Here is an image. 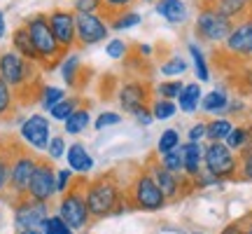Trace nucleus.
Wrapping results in <instances>:
<instances>
[{
	"instance_id": "nucleus-44",
	"label": "nucleus",
	"mask_w": 252,
	"mask_h": 234,
	"mask_svg": "<svg viewBox=\"0 0 252 234\" xmlns=\"http://www.w3.org/2000/svg\"><path fill=\"white\" fill-rule=\"evenodd\" d=\"M122 122V117L117 115V113H100L98 117H96V122H94V126L98 129V131H103V129H108V126H115Z\"/></svg>"
},
{
	"instance_id": "nucleus-47",
	"label": "nucleus",
	"mask_w": 252,
	"mask_h": 234,
	"mask_svg": "<svg viewBox=\"0 0 252 234\" xmlns=\"http://www.w3.org/2000/svg\"><path fill=\"white\" fill-rule=\"evenodd\" d=\"M135 119H138L140 124H150V122L154 119V117H152V110H150V108L138 110V113H135Z\"/></svg>"
},
{
	"instance_id": "nucleus-30",
	"label": "nucleus",
	"mask_w": 252,
	"mask_h": 234,
	"mask_svg": "<svg viewBox=\"0 0 252 234\" xmlns=\"http://www.w3.org/2000/svg\"><path fill=\"white\" fill-rule=\"evenodd\" d=\"M250 136H252V131L248 126H236V129H231V134L226 136L224 145L229 150H243L245 145H250Z\"/></svg>"
},
{
	"instance_id": "nucleus-46",
	"label": "nucleus",
	"mask_w": 252,
	"mask_h": 234,
	"mask_svg": "<svg viewBox=\"0 0 252 234\" xmlns=\"http://www.w3.org/2000/svg\"><path fill=\"white\" fill-rule=\"evenodd\" d=\"M203 136H206V122H196L189 129V143H198Z\"/></svg>"
},
{
	"instance_id": "nucleus-52",
	"label": "nucleus",
	"mask_w": 252,
	"mask_h": 234,
	"mask_svg": "<svg viewBox=\"0 0 252 234\" xmlns=\"http://www.w3.org/2000/svg\"><path fill=\"white\" fill-rule=\"evenodd\" d=\"M243 232H245V234H252V223H248V225H243Z\"/></svg>"
},
{
	"instance_id": "nucleus-50",
	"label": "nucleus",
	"mask_w": 252,
	"mask_h": 234,
	"mask_svg": "<svg viewBox=\"0 0 252 234\" xmlns=\"http://www.w3.org/2000/svg\"><path fill=\"white\" fill-rule=\"evenodd\" d=\"M138 49H140V54H143V56H150V52H152V47H150V45H140Z\"/></svg>"
},
{
	"instance_id": "nucleus-4",
	"label": "nucleus",
	"mask_w": 252,
	"mask_h": 234,
	"mask_svg": "<svg viewBox=\"0 0 252 234\" xmlns=\"http://www.w3.org/2000/svg\"><path fill=\"white\" fill-rule=\"evenodd\" d=\"M24 26H26L28 36H31L33 45H35L37 56H40V68H45V71L56 68L61 63V59L65 56V52L56 42L54 33L49 28V21H47V14H33V17H28L24 21Z\"/></svg>"
},
{
	"instance_id": "nucleus-13",
	"label": "nucleus",
	"mask_w": 252,
	"mask_h": 234,
	"mask_svg": "<svg viewBox=\"0 0 252 234\" xmlns=\"http://www.w3.org/2000/svg\"><path fill=\"white\" fill-rule=\"evenodd\" d=\"M234 31V24L231 19L222 17L217 14L213 9H201L198 12V19H196V33L203 40H213V42H220V40H226L229 33Z\"/></svg>"
},
{
	"instance_id": "nucleus-25",
	"label": "nucleus",
	"mask_w": 252,
	"mask_h": 234,
	"mask_svg": "<svg viewBox=\"0 0 252 234\" xmlns=\"http://www.w3.org/2000/svg\"><path fill=\"white\" fill-rule=\"evenodd\" d=\"M180 110L185 113H194L198 108V101H201V87H198L196 82H191V84H185V89L180 91Z\"/></svg>"
},
{
	"instance_id": "nucleus-15",
	"label": "nucleus",
	"mask_w": 252,
	"mask_h": 234,
	"mask_svg": "<svg viewBox=\"0 0 252 234\" xmlns=\"http://www.w3.org/2000/svg\"><path fill=\"white\" fill-rule=\"evenodd\" d=\"M226 52L231 54H243V56H252V19L243 21L241 26H236L229 38L224 40Z\"/></svg>"
},
{
	"instance_id": "nucleus-26",
	"label": "nucleus",
	"mask_w": 252,
	"mask_h": 234,
	"mask_svg": "<svg viewBox=\"0 0 252 234\" xmlns=\"http://www.w3.org/2000/svg\"><path fill=\"white\" fill-rule=\"evenodd\" d=\"M9 136L0 138V197L5 195L7 190V180H9Z\"/></svg>"
},
{
	"instance_id": "nucleus-6",
	"label": "nucleus",
	"mask_w": 252,
	"mask_h": 234,
	"mask_svg": "<svg viewBox=\"0 0 252 234\" xmlns=\"http://www.w3.org/2000/svg\"><path fill=\"white\" fill-rule=\"evenodd\" d=\"M157 157H159V153H152L150 157H147V162H145V171L150 173V176L154 178V183L159 185V190H161V195L166 197V201H175V199L187 197L189 192L194 190L191 178H189L187 173L175 176V173L166 171V169H163V164L157 162Z\"/></svg>"
},
{
	"instance_id": "nucleus-42",
	"label": "nucleus",
	"mask_w": 252,
	"mask_h": 234,
	"mask_svg": "<svg viewBox=\"0 0 252 234\" xmlns=\"http://www.w3.org/2000/svg\"><path fill=\"white\" fill-rule=\"evenodd\" d=\"M185 71H187V63L182 61L180 56H173V59H168L166 63H161L163 75H182Z\"/></svg>"
},
{
	"instance_id": "nucleus-8",
	"label": "nucleus",
	"mask_w": 252,
	"mask_h": 234,
	"mask_svg": "<svg viewBox=\"0 0 252 234\" xmlns=\"http://www.w3.org/2000/svg\"><path fill=\"white\" fill-rule=\"evenodd\" d=\"M203 164H206V171L213 173L217 180L236 178V171H238V159L224 143H210L208 148H203Z\"/></svg>"
},
{
	"instance_id": "nucleus-14",
	"label": "nucleus",
	"mask_w": 252,
	"mask_h": 234,
	"mask_svg": "<svg viewBox=\"0 0 252 234\" xmlns=\"http://www.w3.org/2000/svg\"><path fill=\"white\" fill-rule=\"evenodd\" d=\"M150 96H152V91H150V82L131 80V82H126L124 87L119 89V106H122V110L135 115L138 110L150 108Z\"/></svg>"
},
{
	"instance_id": "nucleus-51",
	"label": "nucleus",
	"mask_w": 252,
	"mask_h": 234,
	"mask_svg": "<svg viewBox=\"0 0 252 234\" xmlns=\"http://www.w3.org/2000/svg\"><path fill=\"white\" fill-rule=\"evenodd\" d=\"M17 234H42V230H19Z\"/></svg>"
},
{
	"instance_id": "nucleus-36",
	"label": "nucleus",
	"mask_w": 252,
	"mask_h": 234,
	"mask_svg": "<svg viewBox=\"0 0 252 234\" xmlns=\"http://www.w3.org/2000/svg\"><path fill=\"white\" fill-rule=\"evenodd\" d=\"M138 24H140V14H135V12H122L119 17H115L110 21L108 26L115 28V31H124V28L138 26Z\"/></svg>"
},
{
	"instance_id": "nucleus-41",
	"label": "nucleus",
	"mask_w": 252,
	"mask_h": 234,
	"mask_svg": "<svg viewBox=\"0 0 252 234\" xmlns=\"http://www.w3.org/2000/svg\"><path fill=\"white\" fill-rule=\"evenodd\" d=\"M75 14H98L100 0H72Z\"/></svg>"
},
{
	"instance_id": "nucleus-28",
	"label": "nucleus",
	"mask_w": 252,
	"mask_h": 234,
	"mask_svg": "<svg viewBox=\"0 0 252 234\" xmlns=\"http://www.w3.org/2000/svg\"><path fill=\"white\" fill-rule=\"evenodd\" d=\"M231 122L229 119H213L210 124H206V136L210 143H222L226 141V136L231 134Z\"/></svg>"
},
{
	"instance_id": "nucleus-54",
	"label": "nucleus",
	"mask_w": 252,
	"mask_h": 234,
	"mask_svg": "<svg viewBox=\"0 0 252 234\" xmlns=\"http://www.w3.org/2000/svg\"><path fill=\"white\" fill-rule=\"evenodd\" d=\"M194 234H201V232H194Z\"/></svg>"
},
{
	"instance_id": "nucleus-11",
	"label": "nucleus",
	"mask_w": 252,
	"mask_h": 234,
	"mask_svg": "<svg viewBox=\"0 0 252 234\" xmlns=\"http://www.w3.org/2000/svg\"><path fill=\"white\" fill-rule=\"evenodd\" d=\"M19 136H21V141H26L31 145V150L45 153L47 145H49V138H52V124H49V119L45 115L35 113V115L26 117L21 122Z\"/></svg>"
},
{
	"instance_id": "nucleus-10",
	"label": "nucleus",
	"mask_w": 252,
	"mask_h": 234,
	"mask_svg": "<svg viewBox=\"0 0 252 234\" xmlns=\"http://www.w3.org/2000/svg\"><path fill=\"white\" fill-rule=\"evenodd\" d=\"M108 21H103L100 14H75V33H77V47L98 45L108 36Z\"/></svg>"
},
{
	"instance_id": "nucleus-7",
	"label": "nucleus",
	"mask_w": 252,
	"mask_h": 234,
	"mask_svg": "<svg viewBox=\"0 0 252 234\" xmlns=\"http://www.w3.org/2000/svg\"><path fill=\"white\" fill-rule=\"evenodd\" d=\"M28 197L42 201V204H49L56 197V169L49 157L37 159V166L33 171L31 185H28Z\"/></svg>"
},
{
	"instance_id": "nucleus-29",
	"label": "nucleus",
	"mask_w": 252,
	"mask_h": 234,
	"mask_svg": "<svg viewBox=\"0 0 252 234\" xmlns=\"http://www.w3.org/2000/svg\"><path fill=\"white\" fill-rule=\"evenodd\" d=\"M226 108H229V99H226V91L222 89L210 91L203 99V110L206 113H224Z\"/></svg>"
},
{
	"instance_id": "nucleus-32",
	"label": "nucleus",
	"mask_w": 252,
	"mask_h": 234,
	"mask_svg": "<svg viewBox=\"0 0 252 234\" xmlns=\"http://www.w3.org/2000/svg\"><path fill=\"white\" fill-rule=\"evenodd\" d=\"M180 145V134L175 131V129H166L161 136H159V143H157V153L159 155H166L175 150Z\"/></svg>"
},
{
	"instance_id": "nucleus-16",
	"label": "nucleus",
	"mask_w": 252,
	"mask_h": 234,
	"mask_svg": "<svg viewBox=\"0 0 252 234\" xmlns=\"http://www.w3.org/2000/svg\"><path fill=\"white\" fill-rule=\"evenodd\" d=\"M201 9H213L226 19H234L252 9V0H201Z\"/></svg>"
},
{
	"instance_id": "nucleus-20",
	"label": "nucleus",
	"mask_w": 252,
	"mask_h": 234,
	"mask_svg": "<svg viewBox=\"0 0 252 234\" xmlns=\"http://www.w3.org/2000/svg\"><path fill=\"white\" fill-rule=\"evenodd\" d=\"M182 153H185V173L189 178H196L198 173L203 171V148L201 143H187L182 145Z\"/></svg>"
},
{
	"instance_id": "nucleus-12",
	"label": "nucleus",
	"mask_w": 252,
	"mask_h": 234,
	"mask_svg": "<svg viewBox=\"0 0 252 234\" xmlns=\"http://www.w3.org/2000/svg\"><path fill=\"white\" fill-rule=\"evenodd\" d=\"M49 28L54 33L56 42L63 52L68 54L72 47H77V33H75V12L70 9H54L47 14Z\"/></svg>"
},
{
	"instance_id": "nucleus-43",
	"label": "nucleus",
	"mask_w": 252,
	"mask_h": 234,
	"mask_svg": "<svg viewBox=\"0 0 252 234\" xmlns=\"http://www.w3.org/2000/svg\"><path fill=\"white\" fill-rule=\"evenodd\" d=\"M72 180H75V176H72L70 169H61V171H56V195H63V192L72 185Z\"/></svg>"
},
{
	"instance_id": "nucleus-53",
	"label": "nucleus",
	"mask_w": 252,
	"mask_h": 234,
	"mask_svg": "<svg viewBox=\"0 0 252 234\" xmlns=\"http://www.w3.org/2000/svg\"><path fill=\"white\" fill-rule=\"evenodd\" d=\"M145 2H159V0H145Z\"/></svg>"
},
{
	"instance_id": "nucleus-34",
	"label": "nucleus",
	"mask_w": 252,
	"mask_h": 234,
	"mask_svg": "<svg viewBox=\"0 0 252 234\" xmlns=\"http://www.w3.org/2000/svg\"><path fill=\"white\" fill-rule=\"evenodd\" d=\"M152 117L154 119H171L173 115H175V110H178V106L173 103V101H166V99H157L152 103Z\"/></svg>"
},
{
	"instance_id": "nucleus-27",
	"label": "nucleus",
	"mask_w": 252,
	"mask_h": 234,
	"mask_svg": "<svg viewBox=\"0 0 252 234\" xmlns=\"http://www.w3.org/2000/svg\"><path fill=\"white\" fill-rule=\"evenodd\" d=\"M161 157V164L166 171L175 173V176H180V173H185V153H182V145H178L175 150H171V153L166 155H159Z\"/></svg>"
},
{
	"instance_id": "nucleus-45",
	"label": "nucleus",
	"mask_w": 252,
	"mask_h": 234,
	"mask_svg": "<svg viewBox=\"0 0 252 234\" xmlns=\"http://www.w3.org/2000/svg\"><path fill=\"white\" fill-rule=\"evenodd\" d=\"M105 52H108L112 59H122V56H126V52H128V45H126L124 40H110L108 47H105Z\"/></svg>"
},
{
	"instance_id": "nucleus-9",
	"label": "nucleus",
	"mask_w": 252,
	"mask_h": 234,
	"mask_svg": "<svg viewBox=\"0 0 252 234\" xmlns=\"http://www.w3.org/2000/svg\"><path fill=\"white\" fill-rule=\"evenodd\" d=\"M14 227L19 230H40L42 223L49 218V204H42V201H35V199H21L14 206Z\"/></svg>"
},
{
	"instance_id": "nucleus-19",
	"label": "nucleus",
	"mask_w": 252,
	"mask_h": 234,
	"mask_svg": "<svg viewBox=\"0 0 252 234\" xmlns=\"http://www.w3.org/2000/svg\"><path fill=\"white\" fill-rule=\"evenodd\" d=\"M12 49H14L19 56H24L26 61H33L40 66V56H37L35 45H33V40H31V36H28V31L24 24L17 26L14 33H12Z\"/></svg>"
},
{
	"instance_id": "nucleus-48",
	"label": "nucleus",
	"mask_w": 252,
	"mask_h": 234,
	"mask_svg": "<svg viewBox=\"0 0 252 234\" xmlns=\"http://www.w3.org/2000/svg\"><path fill=\"white\" fill-rule=\"evenodd\" d=\"M220 234H245V232H243V225H241V223H231V225H226Z\"/></svg>"
},
{
	"instance_id": "nucleus-22",
	"label": "nucleus",
	"mask_w": 252,
	"mask_h": 234,
	"mask_svg": "<svg viewBox=\"0 0 252 234\" xmlns=\"http://www.w3.org/2000/svg\"><path fill=\"white\" fill-rule=\"evenodd\" d=\"M17 108H19V103H17L14 91L9 89V84L0 78V122H2V119H9Z\"/></svg>"
},
{
	"instance_id": "nucleus-2",
	"label": "nucleus",
	"mask_w": 252,
	"mask_h": 234,
	"mask_svg": "<svg viewBox=\"0 0 252 234\" xmlns=\"http://www.w3.org/2000/svg\"><path fill=\"white\" fill-rule=\"evenodd\" d=\"M9 155H12L9 157V180L2 197L14 206L17 201L28 197V185H31V178H33L40 155L35 150H31V148H24L17 138H9Z\"/></svg>"
},
{
	"instance_id": "nucleus-24",
	"label": "nucleus",
	"mask_w": 252,
	"mask_h": 234,
	"mask_svg": "<svg viewBox=\"0 0 252 234\" xmlns=\"http://www.w3.org/2000/svg\"><path fill=\"white\" fill-rule=\"evenodd\" d=\"M77 108H82L80 96H65L61 103H56L54 108L49 110V115H52V119H56V122H65Z\"/></svg>"
},
{
	"instance_id": "nucleus-5",
	"label": "nucleus",
	"mask_w": 252,
	"mask_h": 234,
	"mask_svg": "<svg viewBox=\"0 0 252 234\" xmlns=\"http://www.w3.org/2000/svg\"><path fill=\"white\" fill-rule=\"evenodd\" d=\"M87 183L89 178L87 176H80V178L72 180V185L61 195V201H59V213L61 220L70 230H82L91 223L89 208H87Z\"/></svg>"
},
{
	"instance_id": "nucleus-17",
	"label": "nucleus",
	"mask_w": 252,
	"mask_h": 234,
	"mask_svg": "<svg viewBox=\"0 0 252 234\" xmlns=\"http://www.w3.org/2000/svg\"><path fill=\"white\" fill-rule=\"evenodd\" d=\"M61 75H63V80H65V84H68L70 89L80 91L82 87H84L80 78H89V71L82 66L80 54H70L68 59H63L61 61Z\"/></svg>"
},
{
	"instance_id": "nucleus-40",
	"label": "nucleus",
	"mask_w": 252,
	"mask_h": 234,
	"mask_svg": "<svg viewBox=\"0 0 252 234\" xmlns=\"http://www.w3.org/2000/svg\"><path fill=\"white\" fill-rule=\"evenodd\" d=\"M241 176L238 178L243 180H252V143L245 145L243 150H241Z\"/></svg>"
},
{
	"instance_id": "nucleus-39",
	"label": "nucleus",
	"mask_w": 252,
	"mask_h": 234,
	"mask_svg": "<svg viewBox=\"0 0 252 234\" xmlns=\"http://www.w3.org/2000/svg\"><path fill=\"white\" fill-rule=\"evenodd\" d=\"M65 148H68V145H65V141H63V136H52L45 153L52 162H56V159H61L63 155H65Z\"/></svg>"
},
{
	"instance_id": "nucleus-31",
	"label": "nucleus",
	"mask_w": 252,
	"mask_h": 234,
	"mask_svg": "<svg viewBox=\"0 0 252 234\" xmlns=\"http://www.w3.org/2000/svg\"><path fill=\"white\" fill-rule=\"evenodd\" d=\"M133 5V0H100V12L98 14H103V17H108L110 21L115 17H119L124 9H128Z\"/></svg>"
},
{
	"instance_id": "nucleus-49",
	"label": "nucleus",
	"mask_w": 252,
	"mask_h": 234,
	"mask_svg": "<svg viewBox=\"0 0 252 234\" xmlns=\"http://www.w3.org/2000/svg\"><path fill=\"white\" fill-rule=\"evenodd\" d=\"M5 14H2V12H0V38H5Z\"/></svg>"
},
{
	"instance_id": "nucleus-18",
	"label": "nucleus",
	"mask_w": 252,
	"mask_h": 234,
	"mask_svg": "<svg viewBox=\"0 0 252 234\" xmlns=\"http://www.w3.org/2000/svg\"><path fill=\"white\" fill-rule=\"evenodd\" d=\"M65 157H68V166H70V171L80 173V176H87V173L94 169V157L87 153V148H84L82 143L68 145Z\"/></svg>"
},
{
	"instance_id": "nucleus-3",
	"label": "nucleus",
	"mask_w": 252,
	"mask_h": 234,
	"mask_svg": "<svg viewBox=\"0 0 252 234\" xmlns=\"http://www.w3.org/2000/svg\"><path fill=\"white\" fill-rule=\"evenodd\" d=\"M124 204L133 211H159L168 201L150 173L145 169H135L133 178L124 185Z\"/></svg>"
},
{
	"instance_id": "nucleus-35",
	"label": "nucleus",
	"mask_w": 252,
	"mask_h": 234,
	"mask_svg": "<svg viewBox=\"0 0 252 234\" xmlns=\"http://www.w3.org/2000/svg\"><path fill=\"white\" fill-rule=\"evenodd\" d=\"M185 89V84L180 80H171V82H161L159 87H157V94H159V99H166V101H173L180 96V91Z\"/></svg>"
},
{
	"instance_id": "nucleus-38",
	"label": "nucleus",
	"mask_w": 252,
	"mask_h": 234,
	"mask_svg": "<svg viewBox=\"0 0 252 234\" xmlns=\"http://www.w3.org/2000/svg\"><path fill=\"white\" fill-rule=\"evenodd\" d=\"M42 234H72V230L61 220V216H49L42 223Z\"/></svg>"
},
{
	"instance_id": "nucleus-33",
	"label": "nucleus",
	"mask_w": 252,
	"mask_h": 234,
	"mask_svg": "<svg viewBox=\"0 0 252 234\" xmlns=\"http://www.w3.org/2000/svg\"><path fill=\"white\" fill-rule=\"evenodd\" d=\"M65 99V91L59 89V87H42V94H40V106L45 110H52L56 103H61Z\"/></svg>"
},
{
	"instance_id": "nucleus-37",
	"label": "nucleus",
	"mask_w": 252,
	"mask_h": 234,
	"mask_svg": "<svg viewBox=\"0 0 252 234\" xmlns=\"http://www.w3.org/2000/svg\"><path fill=\"white\" fill-rule=\"evenodd\" d=\"M189 52H191V59H194V66H196V75L201 82H208L210 80V73H208V66H206V56L203 52L198 49L196 45H189Z\"/></svg>"
},
{
	"instance_id": "nucleus-21",
	"label": "nucleus",
	"mask_w": 252,
	"mask_h": 234,
	"mask_svg": "<svg viewBox=\"0 0 252 234\" xmlns=\"http://www.w3.org/2000/svg\"><path fill=\"white\" fill-rule=\"evenodd\" d=\"M157 12L171 24H180L187 17V9L182 5V0H159L157 2Z\"/></svg>"
},
{
	"instance_id": "nucleus-23",
	"label": "nucleus",
	"mask_w": 252,
	"mask_h": 234,
	"mask_svg": "<svg viewBox=\"0 0 252 234\" xmlns=\"http://www.w3.org/2000/svg\"><path fill=\"white\" fill-rule=\"evenodd\" d=\"M89 122H91L89 108H87V106H82V108H77L70 117H68V119H65V122H63V126H65V134L77 136V134H82V131L89 126Z\"/></svg>"
},
{
	"instance_id": "nucleus-1",
	"label": "nucleus",
	"mask_w": 252,
	"mask_h": 234,
	"mask_svg": "<svg viewBox=\"0 0 252 234\" xmlns=\"http://www.w3.org/2000/svg\"><path fill=\"white\" fill-rule=\"evenodd\" d=\"M87 208L91 220H100L108 216H119L128 211L124 204V183L119 180L117 169L98 173L87 183Z\"/></svg>"
}]
</instances>
